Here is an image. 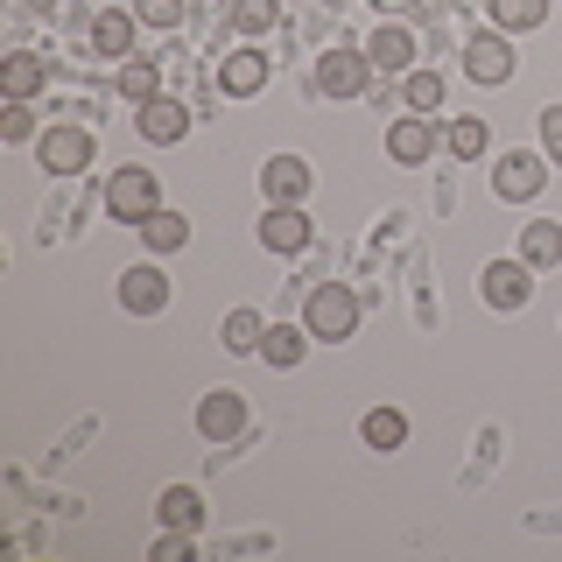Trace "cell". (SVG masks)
<instances>
[{
    "mask_svg": "<svg viewBox=\"0 0 562 562\" xmlns=\"http://www.w3.org/2000/svg\"><path fill=\"white\" fill-rule=\"evenodd\" d=\"M514 70H520V57H514V35L506 29H479L464 43V78L471 85H506Z\"/></svg>",
    "mask_w": 562,
    "mask_h": 562,
    "instance_id": "cell-3",
    "label": "cell"
},
{
    "mask_svg": "<svg viewBox=\"0 0 562 562\" xmlns=\"http://www.w3.org/2000/svg\"><path fill=\"white\" fill-rule=\"evenodd\" d=\"M268 49H254V43H246V49H233V57H225L218 64V92L225 99H254V92H268Z\"/></svg>",
    "mask_w": 562,
    "mask_h": 562,
    "instance_id": "cell-10",
    "label": "cell"
},
{
    "mask_svg": "<svg viewBox=\"0 0 562 562\" xmlns=\"http://www.w3.org/2000/svg\"><path fill=\"white\" fill-rule=\"evenodd\" d=\"M140 239H148V254H176L190 239V218L183 211H155V218H140Z\"/></svg>",
    "mask_w": 562,
    "mask_h": 562,
    "instance_id": "cell-24",
    "label": "cell"
},
{
    "mask_svg": "<svg viewBox=\"0 0 562 562\" xmlns=\"http://www.w3.org/2000/svg\"><path fill=\"white\" fill-rule=\"evenodd\" d=\"M198 429L211 436V443H233V436L246 429V401L233 394V386H218V394L198 401Z\"/></svg>",
    "mask_w": 562,
    "mask_h": 562,
    "instance_id": "cell-12",
    "label": "cell"
},
{
    "mask_svg": "<svg viewBox=\"0 0 562 562\" xmlns=\"http://www.w3.org/2000/svg\"><path fill=\"white\" fill-rule=\"evenodd\" d=\"M366 57H373V70H408V64H415V35L401 29V22H386V29H373Z\"/></svg>",
    "mask_w": 562,
    "mask_h": 562,
    "instance_id": "cell-18",
    "label": "cell"
},
{
    "mask_svg": "<svg viewBox=\"0 0 562 562\" xmlns=\"http://www.w3.org/2000/svg\"><path fill=\"white\" fill-rule=\"evenodd\" d=\"M541 155H549V162H562V105H549V113H541Z\"/></svg>",
    "mask_w": 562,
    "mask_h": 562,
    "instance_id": "cell-32",
    "label": "cell"
},
{
    "mask_svg": "<svg viewBox=\"0 0 562 562\" xmlns=\"http://www.w3.org/2000/svg\"><path fill=\"white\" fill-rule=\"evenodd\" d=\"M260 190H268V204H303L310 198V162L303 155H274V162L260 169Z\"/></svg>",
    "mask_w": 562,
    "mask_h": 562,
    "instance_id": "cell-13",
    "label": "cell"
},
{
    "mask_svg": "<svg viewBox=\"0 0 562 562\" xmlns=\"http://www.w3.org/2000/svg\"><path fill=\"white\" fill-rule=\"evenodd\" d=\"M134 127H140V140H155V148H162V140H183V134H190V113H183L176 99H148Z\"/></svg>",
    "mask_w": 562,
    "mask_h": 562,
    "instance_id": "cell-15",
    "label": "cell"
},
{
    "mask_svg": "<svg viewBox=\"0 0 562 562\" xmlns=\"http://www.w3.org/2000/svg\"><path fill=\"white\" fill-rule=\"evenodd\" d=\"M43 85H49V64L35 57V49H14V57L0 64V92H8V99H35Z\"/></svg>",
    "mask_w": 562,
    "mask_h": 562,
    "instance_id": "cell-14",
    "label": "cell"
},
{
    "mask_svg": "<svg viewBox=\"0 0 562 562\" xmlns=\"http://www.w3.org/2000/svg\"><path fill=\"white\" fill-rule=\"evenodd\" d=\"M0 134H8V140H43V134H35L29 99H8V113H0Z\"/></svg>",
    "mask_w": 562,
    "mask_h": 562,
    "instance_id": "cell-29",
    "label": "cell"
},
{
    "mask_svg": "<svg viewBox=\"0 0 562 562\" xmlns=\"http://www.w3.org/2000/svg\"><path fill=\"white\" fill-rule=\"evenodd\" d=\"M140 22H148V29H176V22H183V0H140Z\"/></svg>",
    "mask_w": 562,
    "mask_h": 562,
    "instance_id": "cell-30",
    "label": "cell"
},
{
    "mask_svg": "<svg viewBox=\"0 0 562 562\" xmlns=\"http://www.w3.org/2000/svg\"><path fill=\"white\" fill-rule=\"evenodd\" d=\"M134 22H140V14H127V8H105L99 22H92V49H99V57H127Z\"/></svg>",
    "mask_w": 562,
    "mask_h": 562,
    "instance_id": "cell-20",
    "label": "cell"
},
{
    "mask_svg": "<svg viewBox=\"0 0 562 562\" xmlns=\"http://www.w3.org/2000/svg\"><path fill=\"white\" fill-rule=\"evenodd\" d=\"M303 324H310V338H316V345H345L351 330H359V295H351L345 281H324V289L310 295Z\"/></svg>",
    "mask_w": 562,
    "mask_h": 562,
    "instance_id": "cell-1",
    "label": "cell"
},
{
    "mask_svg": "<svg viewBox=\"0 0 562 562\" xmlns=\"http://www.w3.org/2000/svg\"><path fill=\"white\" fill-rule=\"evenodd\" d=\"M190 555V527H162V541H155V562H183Z\"/></svg>",
    "mask_w": 562,
    "mask_h": 562,
    "instance_id": "cell-31",
    "label": "cell"
},
{
    "mask_svg": "<svg viewBox=\"0 0 562 562\" xmlns=\"http://www.w3.org/2000/svg\"><path fill=\"white\" fill-rule=\"evenodd\" d=\"M366 78H373V57H366V49H324V57H316V92L324 99H359Z\"/></svg>",
    "mask_w": 562,
    "mask_h": 562,
    "instance_id": "cell-4",
    "label": "cell"
},
{
    "mask_svg": "<svg viewBox=\"0 0 562 562\" xmlns=\"http://www.w3.org/2000/svg\"><path fill=\"white\" fill-rule=\"evenodd\" d=\"M359 436H366V450H401V443H408V415H401V408H366Z\"/></svg>",
    "mask_w": 562,
    "mask_h": 562,
    "instance_id": "cell-21",
    "label": "cell"
},
{
    "mask_svg": "<svg viewBox=\"0 0 562 562\" xmlns=\"http://www.w3.org/2000/svg\"><path fill=\"white\" fill-rule=\"evenodd\" d=\"M260 246H268V254H303V246H310L303 204H268V218H260Z\"/></svg>",
    "mask_w": 562,
    "mask_h": 562,
    "instance_id": "cell-11",
    "label": "cell"
},
{
    "mask_svg": "<svg viewBox=\"0 0 562 562\" xmlns=\"http://www.w3.org/2000/svg\"><path fill=\"white\" fill-rule=\"evenodd\" d=\"M436 140H443V134L429 127V113H401L394 127H386V155H394L401 169H422L436 155Z\"/></svg>",
    "mask_w": 562,
    "mask_h": 562,
    "instance_id": "cell-9",
    "label": "cell"
},
{
    "mask_svg": "<svg viewBox=\"0 0 562 562\" xmlns=\"http://www.w3.org/2000/svg\"><path fill=\"white\" fill-rule=\"evenodd\" d=\"M155 514H162V527H198L204 520V499L190 485H169L162 499H155Z\"/></svg>",
    "mask_w": 562,
    "mask_h": 562,
    "instance_id": "cell-26",
    "label": "cell"
},
{
    "mask_svg": "<svg viewBox=\"0 0 562 562\" xmlns=\"http://www.w3.org/2000/svg\"><path fill=\"white\" fill-rule=\"evenodd\" d=\"M29 8H43V14H57V0H29Z\"/></svg>",
    "mask_w": 562,
    "mask_h": 562,
    "instance_id": "cell-34",
    "label": "cell"
},
{
    "mask_svg": "<svg viewBox=\"0 0 562 562\" xmlns=\"http://www.w3.org/2000/svg\"><path fill=\"white\" fill-rule=\"evenodd\" d=\"M120 310H127V316H162L169 310V274L155 268V260L127 268V274H120Z\"/></svg>",
    "mask_w": 562,
    "mask_h": 562,
    "instance_id": "cell-8",
    "label": "cell"
},
{
    "mask_svg": "<svg viewBox=\"0 0 562 562\" xmlns=\"http://www.w3.org/2000/svg\"><path fill=\"white\" fill-rule=\"evenodd\" d=\"M479 295L492 310H527V295H535V268L527 260H492L479 274Z\"/></svg>",
    "mask_w": 562,
    "mask_h": 562,
    "instance_id": "cell-6",
    "label": "cell"
},
{
    "mask_svg": "<svg viewBox=\"0 0 562 562\" xmlns=\"http://www.w3.org/2000/svg\"><path fill=\"white\" fill-rule=\"evenodd\" d=\"M541 183H549V155H541V148H514L499 169H492V190H499L506 204L541 198Z\"/></svg>",
    "mask_w": 562,
    "mask_h": 562,
    "instance_id": "cell-5",
    "label": "cell"
},
{
    "mask_svg": "<svg viewBox=\"0 0 562 562\" xmlns=\"http://www.w3.org/2000/svg\"><path fill=\"white\" fill-rule=\"evenodd\" d=\"M443 148L457 155V162H479V155L492 148V127L479 113H450V127H443Z\"/></svg>",
    "mask_w": 562,
    "mask_h": 562,
    "instance_id": "cell-17",
    "label": "cell"
},
{
    "mask_svg": "<svg viewBox=\"0 0 562 562\" xmlns=\"http://www.w3.org/2000/svg\"><path fill=\"white\" fill-rule=\"evenodd\" d=\"M401 99H408V113H436V105H443V78H436V70H408Z\"/></svg>",
    "mask_w": 562,
    "mask_h": 562,
    "instance_id": "cell-27",
    "label": "cell"
},
{
    "mask_svg": "<svg viewBox=\"0 0 562 562\" xmlns=\"http://www.w3.org/2000/svg\"><path fill=\"white\" fill-rule=\"evenodd\" d=\"M120 99H134V105H148V99H162V70H155V57H127L120 64Z\"/></svg>",
    "mask_w": 562,
    "mask_h": 562,
    "instance_id": "cell-22",
    "label": "cell"
},
{
    "mask_svg": "<svg viewBox=\"0 0 562 562\" xmlns=\"http://www.w3.org/2000/svg\"><path fill=\"white\" fill-rule=\"evenodd\" d=\"M260 338H268V316L260 310H225V324H218L225 351H260Z\"/></svg>",
    "mask_w": 562,
    "mask_h": 562,
    "instance_id": "cell-23",
    "label": "cell"
},
{
    "mask_svg": "<svg viewBox=\"0 0 562 562\" xmlns=\"http://www.w3.org/2000/svg\"><path fill=\"white\" fill-rule=\"evenodd\" d=\"M233 22H239V35H268L281 22V0H233Z\"/></svg>",
    "mask_w": 562,
    "mask_h": 562,
    "instance_id": "cell-28",
    "label": "cell"
},
{
    "mask_svg": "<svg viewBox=\"0 0 562 562\" xmlns=\"http://www.w3.org/2000/svg\"><path fill=\"white\" fill-rule=\"evenodd\" d=\"M105 211H113L120 225H140L162 211V183H155L148 169H113V183H105Z\"/></svg>",
    "mask_w": 562,
    "mask_h": 562,
    "instance_id": "cell-2",
    "label": "cell"
},
{
    "mask_svg": "<svg viewBox=\"0 0 562 562\" xmlns=\"http://www.w3.org/2000/svg\"><path fill=\"white\" fill-rule=\"evenodd\" d=\"M549 22V0H492V29H541Z\"/></svg>",
    "mask_w": 562,
    "mask_h": 562,
    "instance_id": "cell-25",
    "label": "cell"
},
{
    "mask_svg": "<svg viewBox=\"0 0 562 562\" xmlns=\"http://www.w3.org/2000/svg\"><path fill=\"white\" fill-rule=\"evenodd\" d=\"M35 155H43L49 176H78V169H92V134L85 127H43Z\"/></svg>",
    "mask_w": 562,
    "mask_h": 562,
    "instance_id": "cell-7",
    "label": "cell"
},
{
    "mask_svg": "<svg viewBox=\"0 0 562 562\" xmlns=\"http://www.w3.org/2000/svg\"><path fill=\"white\" fill-rule=\"evenodd\" d=\"M303 351H310V324L303 330H295V324H268V338H260V359H268L274 373H295Z\"/></svg>",
    "mask_w": 562,
    "mask_h": 562,
    "instance_id": "cell-16",
    "label": "cell"
},
{
    "mask_svg": "<svg viewBox=\"0 0 562 562\" xmlns=\"http://www.w3.org/2000/svg\"><path fill=\"white\" fill-rule=\"evenodd\" d=\"M520 260H527V268H555V260H562V225L555 218L520 225Z\"/></svg>",
    "mask_w": 562,
    "mask_h": 562,
    "instance_id": "cell-19",
    "label": "cell"
},
{
    "mask_svg": "<svg viewBox=\"0 0 562 562\" xmlns=\"http://www.w3.org/2000/svg\"><path fill=\"white\" fill-rule=\"evenodd\" d=\"M373 8H380V14H408L415 0H373Z\"/></svg>",
    "mask_w": 562,
    "mask_h": 562,
    "instance_id": "cell-33",
    "label": "cell"
}]
</instances>
